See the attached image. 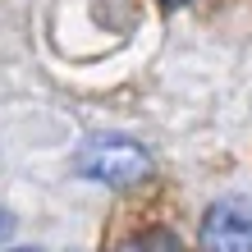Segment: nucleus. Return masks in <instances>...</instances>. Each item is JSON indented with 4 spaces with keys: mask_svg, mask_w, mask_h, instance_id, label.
I'll list each match as a JSON object with an SVG mask.
<instances>
[{
    "mask_svg": "<svg viewBox=\"0 0 252 252\" xmlns=\"http://www.w3.org/2000/svg\"><path fill=\"white\" fill-rule=\"evenodd\" d=\"M73 170H78V179H92L106 188H133L152 174V156L142 142L124 138V133H106V138H87L73 152Z\"/></svg>",
    "mask_w": 252,
    "mask_h": 252,
    "instance_id": "1",
    "label": "nucleus"
},
{
    "mask_svg": "<svg viewBox=\"0 0 252 252\" xmlns=\"http://www.w3.org/2000/svg\"><path fill=\"white\" fill-rule=\"evenodd\" d=\"M197 243L202 252H252V202L248 197L211 202L202 216Z\"/></svg>",
    "mask_w": 252,
    "mask_h": 252,
    "instance_id": "2",
    "label": "nucleus"
},
{
    "mask_svg": "<svg viewBox=\"0 0 252 252\" xmlns=\"http://www.w3.org/2000/svg\"><path fill=\"white\" fill-rule=\"evenodd\" d=\"M110 252H192L184 243V234L179 229H170V225H152V229H138V234H128L124 243H115Z\"/></svg>",
    "mask_w": 252,
    "mask_h": 252,
    "instance_id": "3",
    "label": "nucleus"
},
{
    "mask_svg": "<svg viewBox=\"0 0 252 252\" xmlns=\"http://www.w3.org/2000/svg\"><path fill=\"white\" fill-rule=\"evenodd\" d=\"M9 229H14V216H9V211H0V239H5Z\"/></svg>",
    "mask_w": 252,
    "mask_h": 252,
    "instance_id": "4",
    "label": "nucleus"
},
{
    "mask_svg": "<svg viewBox=\"0 0 252 252\" xmlns=\"http://www.w3.org/2000/svg\"><path fill=\"white\" fill-rule=\"evenodd\" d=\"M160 5H170V9H174V5H184V0H160Z\"/></svg>",
    "mask_w": 252,
    "mask_h": 252,
    "instance_id": "5",
    "label": "nucleus"
},
{
    "mask_svg": "<svg viewBox=\"0 0 252 252\" xmlns=\"http://www.w3.org/2000/svg\"><path fill=\"white\" fill-rule=\"evenodd\" d=\"M14 252H41V248H14Z\"/></svg>",
    "mask_w": 252,
    "mask_h": 252,
    "instance_id": "6",
    "label": "nucleus"
}]
</instances>
